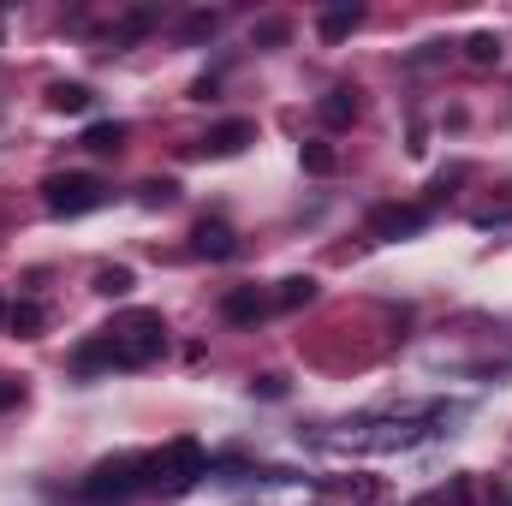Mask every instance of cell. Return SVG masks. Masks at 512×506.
<instances>
[{
  "label": "cell",
  "instance_id": "6da1fadb",
  "mask_svg": "<svg viewBox=\"0 0 512 506\" xmlns=\"http://www.w3.org/2000/svg\"><path fill=\"white\" fill-rule=\"evenodd\" d=\"M167 352V322H161V310H126V316H114L96 340H84L78 352H72V370L78 376H96V370H143V364H155Z\"/></svg>",
  "mask_w": 512,
  "mask_h": 506
},
{
  "label": "cell",
  "instance_id": "7a4b0ae2",
  "mask_svg": "<svg viewBox=\"0 0 512 506\" xmlns=\"http://www.w3.org/2000/svg\"><path fill=\"white\" fill-rule=\"evenodd\" d=\"M137 489H149V459L114 453V459H102V465L78 483V501L84 506H120V501H131Z\"/></svg>",
  "mask_w": 512,
  "mask_h": 506
},
{
  "label": "cell",
  "instance_id": "3957f363",
  "mask_svg": "<svg viewBox=\"0 0 512 506\" xmlns=\"http://www.w3.org/2000/svg\"><path fill=\"white\" fill-rule=\"evenodd\" d=\"M203 477H209V453H203L191 435L167 441V447L149 459V489H161V495H191Z\"/></svg>",
  "mask_w": 512,
  "mask_h": 506
},
{
  "label": "cell",
  "instance_id": "277c9868",
  "mask_svg": "<svg viewBox=\"0 0 512 506\" xmlns=\"http://www.w3.org/2000/svg\"><path fill=\"white\" fill-rule=\"evenodd\" d=\"M102 203H108V185L96 173H48L42 179V209L60 215V221H78V215H90Z\"/></svg>",
  "mask_w": 512,
  "mask_h": 506
},
{
  "label": "cell",
  "instance_id": "5b68a950",
  "mask_svg": "<svg viewBox=\"0 0 512 506\" xmlns=\"http://www.w3.org/2000/svg\"><path fill=\"white\" fill-rule=\"evenodd\" d=\"M423 227H429V209H417V203H382V209H370V239H411Z\"/></svg>",
  "mask_w": 512,
  "mask_h": 506
},
{
  "label": "cell",
  "instance_id": "8992f818",
  "mask_svg": "<svg viewBox=\"0 0 512 506\" xmlns=\"http://www.w3.org/2000/svg\"><path fill=\"white\" fill-rule=\"evenodd\" d=\"M268 310H274V298H268V292H256V286H233V292L221 298V316H227L233 328H256Z\"/></svg>",
  "mask_w": 512,
  "mask_h": 506
},
{
  "label": "cell",
  "instance_id": "52a82bcc",
  "mask_svg": "<svg viewBox=\"0 0 512 506\" xmlns=\"http://www.w3.org/2000/svg\"><path fill=\"white\" fill-rule=\"evenodd\" d=\"M191 251L209 256V262H227V256H239V233L227 221H197L191 227Z\"/></svg>",
  "mask_w": 512,
  "mask_h": 506
},
{
  "label": "cell",
  "instance_id": "ba28073f",
  "mask_svg": "<svg viewBox=\"0 0 512 506\" xmlns=\"http://www.w3.org/2000/svg\"><path fill=\"white\" fill-rule=\"evenodd\" d=\"M316 120H322L328 131L352 126V120H358V90H352V84H340V90H328V96L316 102Z\"/></svg>",
  "mask_w": 512,
  "mask_h": 506
},
{
  "label": "cell",
  "instance_id": "9c48e42d",
  "mask_svg": "<svg viewBox=\"0 0 512 506\" xmlns=\"http://www.w3.org/2000/svg\"><path fill=\"white\" fill-rule=\"evenodd\" d=\"M245 143H256V126H251V120H227V126L209 131L197 149H203V155H239Z\"/></svg>",
  "mask_w": 512,
  "mask_h": 506
},
{
  "label": "cell",
  "instance_id": "30bf717a",
  "mask_svg": "<svg viewBox=\"0 0 512 506\" xmlns=\"http://www.w3.org/2000/svg\"><path fill=\"white\" fill-rule=\"evenodd\" d=\"M358 24H364V6L340 0V6H328V12L316 18V36H322V42H346V36H352Z\"/></svg>",
  "mask_w": 512,
  "mask_h": 506
},
{
  "label": "cell",
  "instance_id": "8fae6325",
  "mask_svg": "<svg viewBox=\"0 0 512 506\" xmlns=\"http://www.w3.org/2000/svg\"><path fill=\"white\" fill-rule=\"evenodd\" d=\"M90 84H48V108L54 114H90Z\"/></svg>",
  "mask_w": 512,
  "mask_h": 506
},
{
  "label": "cell",
  "instance_id": "7c38bea8",
  "mask_svg": "<svg viewBox=\"0 0 512 506\" xmlns=\"http://www.w3.org/2000/svg\"><path fill=\"white\" fill-rule=\"evenodd\" d=\"M304 304H316V280H310V274H292V280H280V292H274V310H304Z\"/></svg>",
  "mask_w": 512,
  "mask_h": 506
},
{
  "label": "cell",
  "instance_id": "4fadbf2b",
  "mask_svg": "<svg viewBox=\"0 0 512 506\" xmlns=\"http://www.w3.org/2000/svg\"><path fill=\"white\" fill-rule=\"evenodd\" d=\"M84 149H96V155H120V149H126V126H120V120H96V126L84 131Z\"/></svg>",
  "mask_w": 512,
  "mask_h": 506
},
{
  "label": "cell",
  "instance_id": "5bb4252c",
  "mask_svg": "<svg viewBox=\"0 0 512 506\" xmlns=\"http://www.w3.org/2000/svg\"><path fill=\"white\" fill-rule=\"evenodd\" d=\"M42 322H48V316H42V304H30V298L6 310V328H12L18 340H36V334H42Z\"/></svg>",
  "mask_w": 512,
  "mask_h": 506
},
{
  "label": "cell",
  "instance_id": "9a60e30c",
  "mask_svg": "<svg viewBox=\"0 0 512 506\" xmlns=\"http://www.w3.org/2000/svg\"><path fill=\"white\" fill-rule=\"evenodd\" d=\"M340 167V155H334V143H322V137H310L304 143V173H316V179H328Z\"/></svg>",
  "mask_w": 512,
  "mask_h": 506
},
{
  "label": "cell",
  "instance_id": "2e32d148",
  "mask_svg": "<svg viewBox=\"0 0 512 506\" xmlns=\"http://www.w3.org/2000/svg\"><path fill=\"white\" fill-rule=\"evenodd\" d=\"M471 489H477L471 477H453L447 489H435V495H423V501H411V506H465L471 501Z\"/></svg>",
  "mask_w": 512,
  "mask_h": 506
},
{
  "label": "cell",
  "instance_id": "e0dca14e",
  "mask_svg": "<svg viewBox=\"0 0 512 506\" xmlns=\"http://www.w3.org/2000/svg\"><path fill=\"white\" fill-rule=\"evenodd\" d=\"M173 197H179L173 179H143V185H137V203H143V209H167Z\"/></svg>",
  "mask_w": 512,
  "mask_h": 506
},
{
  "label": "cell",
  "instance_id": "ac0fdd59",
  "mask_svg": "<svg viewBox=\"0 0 512 506\" xmlns=\"http://www.w3.org/2000/svg\"><path fill=\"white\" fill-rule=\"evenodd\" d=\"M221 30V12H191L185 24H179V42H203V36H215Z\"/></svg>",
  "mask_w": 512,
  "mask_h": 506
},
{
  "label": "cell",
  "instance_id": "d6986e66",
  "mask_svg": "<svg viewBox=\"0 0 512 506\" xmlns=\"http://www.w3.org/2000/svg\"><path fill=\"white\" fill-rule=\"evenodd\" d=\"M465 54H471V66H495V60H501V36H489V30H477V36L465 42Z\"/></svg>",
  "mask_w": 512,
  "mask_h": 506
},
{
  "label": "cell",
  "instance_id": "ffe728a7",
  "mask_svg": "<svg viewBox=\"0 0 512 506\" xmlns=\"http://www.w3.org/2000/svg\"><path fill=\"white\" fill-rule=\"evenodd\" d=\"M96 292H102V298H126L131 292V268H96Z\"/></svg>",
  "mask_w": 512,
  "mask_h": 506
},
{
  "label": "cell",
  "instance_id": "44dd1931",
  "mask_svg": "<svg viewBox=\"0 0 512 506\" xmlns=\"http://www.w3.org/2000/svg\"><path fill=\"white\" fill-rule=\"evenodd\" d=\"M149 24H155V12H131L126 24H120V30H114V48H126V42H137V36H143V30H149Z\"/></svg>",
  "mask_w": 512,
  "mask_h": 506
},
{
  "label": "cell",
  "instance_id": "7402d4cb",
  "mask_svg": "<svg viewBox=\"0 0 512 506\" xmlns=\"http://www.w3.org/2000/svg\"><path fill=\"white\" fill-rule=\"evenodd\" d=\"M251 393H262V399H286V376H256Z\"/></svg>",
  "mask_w": 512,
  "mask_h": 506
},
{
  "label": "cell",
  "instance_id": "603a6c76",
  "mask_svg": "<svg viewBox=\"0 0 512 506\" xmlns=\"http://www.w3.org/2000/svg\"><path fill=\"white\" fill-rule=\"evenodd\" d=\"M18 399H24V387H18L12 376H0V411H6V405H18Z\"/></svg>",
  "mask_w": 512,
  "mask_h": 506
},
{
  "label": "cell",
  "instance_id": "cb8c5ba5",
  "mask_svg": "<svg viewBox=\"0 0 512 506\" xmlns=\"http://www.w3.org/2000/svg\"><path fill=\"white\" fill-rule=\"evenodd\" d=\"M256 42H286V24H280V18H268V24L256 30Z\"/></svg>",
  "mask_w": 512,
  "mask_h": 506
},
{
  "label": "cell",
  "instance_id": "d4e9b609",
  "mask_svg": "<svg viewBox=\"0 0 512 506\" xmlns=\"http://www.w3.org/2000/svg\"><path fill=\"white\" fill-rule=\"evenodd\" d=\"M0 322H6V304H0Z\"/></svg>",
  "mask_w": 512,
  "mask_h": 506
}]
</instances>
